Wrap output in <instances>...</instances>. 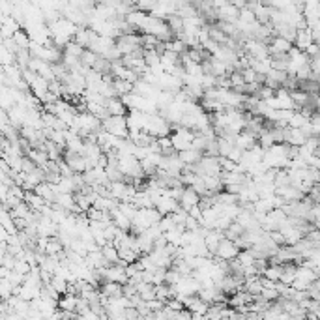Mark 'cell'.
<instances>
[{"label": "cell", "mask_w": 320, "mask_h": 320, "mask_svg": "<svg viewBox=\"0 0 320 320\" xmlns=\"http://www.w3.org/2000/svg\"><path fill=\"white\" fill-rule=\"evenodd\" d=\"M101 129L116 139H122V141H125L129 135L127 127H125V116H107L105 120H101Z\"/></svg>", "instance_id": "1"}, {"label": "cell", "mask_w": 320, "mask_h": 320, "mask_svg": "<svg viewBox=\"0 0 320 320\" xmlns=\"http://www.w3.org/2000/svg\"><path fill=\"white\" fill-rule=\"evenodd\" d=\"M169 137H170V144H172V150L178 154V152H184V150H189V148H191V142H193L195 133L189 131V129H184V127L176 125L174 131H172Z\"/></svg>", "instance_id": "2"}, {"label": "cell", "mask_w": 320, "mask_h": 320, "mask_svg": "<svg viewBox=\"0 0 320 320\" xmlns=\"http://www.w3.org/2000/svg\"><path fill=\"white\" fill-rule=\"evenodd\" d=\"M115 47L122 56L135 53L141 49V34H120L115 40Z\"/></svg>", "instance_id": "3"}, {"label": "cell", "mask_w": 320, "mask_h": 320, "mask_svg": "<svg viewBox=\"0 0 320 320\" xmlns=\"http://www.w3.org/2000/svg\"><path fill=\"white\" fill-rule=\"evenodd\" d=\"M238 253H240V249L236 247V243H234V241L227 240V238H223V240L219 241L217 249H215L213 257L219 258V260H225V262H229V260H234Z\"/></svg>", "instance_id": "4"}, {"label": "cell", "mask_w": 320, "mask_h": 320, "mask_svg": "<svg viewBox=\"0 0 320 320\" xmlns=\"http://www.w3.org/2000/svg\"><path fill=\"white\" fill-rule=\"evenodd\" d=\"M62 158H64L66 165L70 167V170L73 172V174H84V172L88 170L86 160H84L82 156H73V154H68V152H64Z\"/></svg>", "instance_id": "5"}, {"label": "cell", "mask_w": 320, "mask_h": 320, "mask_svg": "<svg viewBox=\"0 0 320 320\" xmlns=\"http://www.w3.org/2000/svg\"><path fill=\"white\" fill-rule=\"evenodd\" d=\"M154 208L160 212L161 217H163V215H170V213H174L176 210H180V206H178L176 200L170 199V197H167V195L160 197V199L154 202Z\"/></svg>", "instance_id": "6"}, {"label": "cell", "mask_w": 320, "mask_h": 320, "mask_svg": "<svg viewBox=\"0 0 320 320\" xmlns=\"http://www.w3.org/2000/svg\"><path fill=\"white\" fill-rule=\"evenodd\" d=\"M199 202H200V197L197 195L193 189L184 187L182 197L178 199V206H180V210H186V212H189L193 206H199Z\"/></svg>", "instance_id": "7"}, {"label": "cell", "mask_w": 320, "mask_h": 320, "mask_svg": "<svg viewBox=\"0 0 320 320\" xmlns=\"http://www.w3.org/2000/svg\"><path fill=\"white\" fill-rule=\"evenodd\" d=\"M276 195L281 197L284 200V204H288V202H298V200H302L303 197L298 189L294 186H283V187H276Z\"/></svg>", "instance_id": "8"}, {"label": "cell", "mask_w": 320, "mask_h": 320, "mask_svg": "<svg viewBox=\"0 0 320 320\" xmlns=\"http://www.w3.org/2000/svg\"><path fill=\"white\" fill-rule=\"evenodd\" d=\"M255 144H257V137L253 133H249V131H241V133L234 137V148H238L241 152L251 150Z\"/></svg>", "instance_id": "9"}, {"label": "cell", "mask_w": 320, "mask_h": 320, "mask_svg": "<svg viewBox=\"0 0 320 320\" xmlns=\"http://www.w3.org/2000/svg\"><path fill=\"white\" fill-rule=\"evenodd\" d=\"M34 193L38 197H41L47 204H54V199H56V187L53 184H47V182H41L40 186H36Z\"/></svg>", "instance_id": "10"}, {"label": "cell", "mask_w": 320, "mask_h": 320, "mask_svg": "<svg viewBox=\"0 0 320 320\" xmlns=\"http://www.w3.org/2000/svg\"><path fill=\"white\" fill-rule=\"evenodd\" d=\"M225 238V234H223L221 231H208L204 234V238H202V241H204L206 249H208V253H210V257H213V253H215V249H217V245H219V241Z\"/></svg>", "instance_id": "11"}, {"label": "cell", "mask_w": 320, "mask_h": 320, "mask_svg": "<svg viewBox=\"0 0 320 320\" xmlns=\"http://www.w3.org/2000/svg\"><path fill=\"white\" fill-rule=\"evenodd\" d=\"M105 111L109 116H125L127 115V109H125L124 103L120 101V98L105 99Z\"/></svg>", "instance_id": "12"}, {"label": "cell", "mask_w": 320, "mask_h": 320, "mask_svg": "<svg viewBox=\"0 0 320 320\" xmlns=\"http://www.w3.org/2000/svg\"><path fill=\"white\" fill-rule=\"evenodd\" d=\"M176 156H178V160L184 163V167H193V165H197V163L200 161V158H202V154L193 150V148L184 150V152H178Z\"/></svg>", "instance_id": "13"}, {"label": "cell", "mask_w": 320, "mask_h": 320, "mask_svg": "<svg viewBox=\"0 0 320 320\" xmlns=\"http://www.w3.org/2000/svg\"><path fill=\"white\" fill-rule=\"evenodd\" d=\"M92 30H90L88 27H77V30H75V36H73V41L77 45H80L82 49H88L90 45V40H92Z\"/></svg>", "instance_id": "14"}, {"label": "cell", "mask_w": 320, "mask_h": 320, "mask_svg": "<svg viewBox=\"0 0 320 320\" xmlns=\"http://www.w3.org/2000/svg\"><path fill=\"white\" fill-rule=\"evenodd\" d=\"M296 264H292V262H288V264H283L281 266V277H279V283L283 284H292V281L296 279Z\"/></svg>", "instance_id": "15"}, {"label": "cell", "mask_w": 320, "mask_h": 320, "mask_svg": "<svg viewBox=\"0 0 320 320\" xmlns=\"http://www.w3.org/2000/svg\"><path fill=\"white\" fill-rule=\"evenodd\" d=\"M113 90H115L116 98H124V96H127V94L133 92V84L127 82V80L113 79Z\"/></svg>", "instance_id": "16"}, {"label": "cell", "mask_w": 320, "mask_h": 320, "mask_svg": "<svg viewBox=\"0 0 320 320\" xmlns=\"http://www.w3.org/2000/svg\"><path fill=\"white\" fill-rule=\"evenodd\" d=\"M260 277H264V279L272 281V283H279V277H281V266H279V264H268V266L262 270Z\"/></svg>", "instance_id": "17"}, {"label": "cell", "mask_w": 320, "mask_h": 320, "mask_svg": "<svg viewBox=\"0 0 320 320\" xmlns=\"http://www.w3.org/2000/svg\"><path fill=\"white\" fill-rule=\"evenodd\" d=\"M236 262H238L241 268L253 266V264H255V253H253V249H241L240 253L236 255Z\"/></svg>", "instance_id": "18"}, {"label": "cell", "mask_w": 320, "mask_h": 320, "mask_svg": "<svg viewBox=\"0 0 320 320\" xmlns=\"http://www.w3.org/2000/svg\"><path fill=\"white\" fill-rule=\"evenodd\" d=\"M101 255L105 258L107 262H109V266H113V264H118L120 262V258H118V251L113 243H107L105 247H101Z\"/></svg>", "instance_id": "19"}, {"label": "cell", "mask_w": 320, "mask_h": 320, "mask_svg": "<svg viewBox=\"0 0 320 320\" xmlns=\"http://www.w3.org/2000/svg\"><path fill=\"white\" fill-rule=\"evenodd\" d=\"M98 54H94L92 51H88V49H84L82 51V54H80V58H79V62H80V66H84L86 70H92L94 68V64L98 62Z\"/></svg>", "instance_id": "20"}, {"label": "cell", "mask_w": 320, "mask_h": 320, "mask_svg": "<svg viewBox=\"0 0 320 320\" xmlns=\"http://www.w3.org/2000/svg\"><path fill=\"white\" fill-rule=\"evenodd\" d=\"M82 51H84V49H82L80 45L75 43V41H70V43L64 47V54H68V56H73V58H77V60L80 58Z\"/></svg>", "instance_id": "21"}, {"label": "cell", "mask_w": 320, "mask_h": 320, "mask_svg": "<svg viewBox=\"0 0 320 320\" xmlns=\"http://www.w3.org/2000/svg\"><path fill=\"white\" fill-rule=\"evenodd\" d=\"M277 298H279V296H277L276 288H262V292H260V300H262V302L274 303Z\"/></svg>", "instance_id": "22"}, {"label": "cell", "mask_w": 320, "mask_h": 320, "mask_svg": "<svg viewBox=\"0 0 320 320\" xmlns=\"http://www.w3.org/2000/svg\"><path fill=\"white\" fill-rule=\"evenodd\" d=\"M11 272H17L21 276H28L30 274V266H28L27 260H15V264H13V270Z\"/></svg>", "instance_id": "23"}, {"label": "cell", "mask_w": 320, "mask_h": 320, "mask_svg": "<svg viewBox=\"0 0 320 320\" xmlns=\"http://www.w3.org/2000/svg\"><path fill=\"white\" fill-rule=\"evenodd\" d=\"M139 272H142L141 266H139V262H133V264H127V266H125V277H127V279H131L133 276H137Z\"/></svg>", "instance_id": "24"}, {"label": "cell", "mask_w": 320, "mask_h": 320, "mask_svg": "<svg viewBox=\"0 0 320 320\" xmlns=\"http://www.w3.org/2000/svg\"><path fill=\"white\" fill-rule=\"evenodd\" d=\"M165 307H169L170 311H174V313L184 311V305H182V302H180V300H176V298H172V300H169V302L165 303Z\"/></svg>", "instance_id": "25"}, {"label": "cell", "mask_w": 320, "mask_h": 320, "mask_svg": "<svg viewBox=\"0 0 320 320\" xmlns=\"http://www.w3.org/2000/svg\"><path fill=\"white\" fill-rule=\"evenodd\" d=\"M124 317H125V320H139L141 319V315H139V311H137L135 307H125Z\"/></svg>", "instance_id": "26"}, {"label": "cell", "mask_w": 320, "mask_h": 320, "mask_svg": "<svg viewBox=\"0 0 320 320\" xmlns=\"http://www.w3.org/2000/svg\"><path fill=\"white\" fill-rule=\"evenodd\" d=\"M187 215H189V217H193L195 221H200V217H202V210H200L199 206H193V208L187 212Z\"/></svg>", "instance_id": "27"}, {"label": "cell", "mask_w": 320, "mask_h": 320, "mask_svg": "<svg viewBox=\"0 0 320 320\" xmlns=\"http://www.w3.org/2000/svg\"><path fill=\"white\" fill-rule=\"evenodd\" d=\"M172 320H191V313L189 311H180V313H176L174 317H172Z\"/></svg>", "instance_id": "28"}, {"label": "cell", "mask_w": 320, "mask_h": 320, "mask_svg": "<svg viewBox=\"0 0 320 320\" xmlns=\"http://www.w3.org/2000/svg\"><path fill=\"white\" fill-rule=\"evenodd\" d=\"M9 274H11V270H8V268H4V266H0V281H2V279H8Z\"/></svg>", "instance_id": "29"}, {"label": "cell", "mask_w": 320, "mask_h": 320, "mask_svg": "<svg viewBox=\"0 0 320 320\" xmlns=\"http://www.w3.org/2000/svg\"><path fill=\"white\" fill-rule=\"evenodd\" d=\"M6 309H8V307H6V302H2V300H0V315H4V313H6Z\"/></svg>", "instance_id": "30"}]
</instances>
